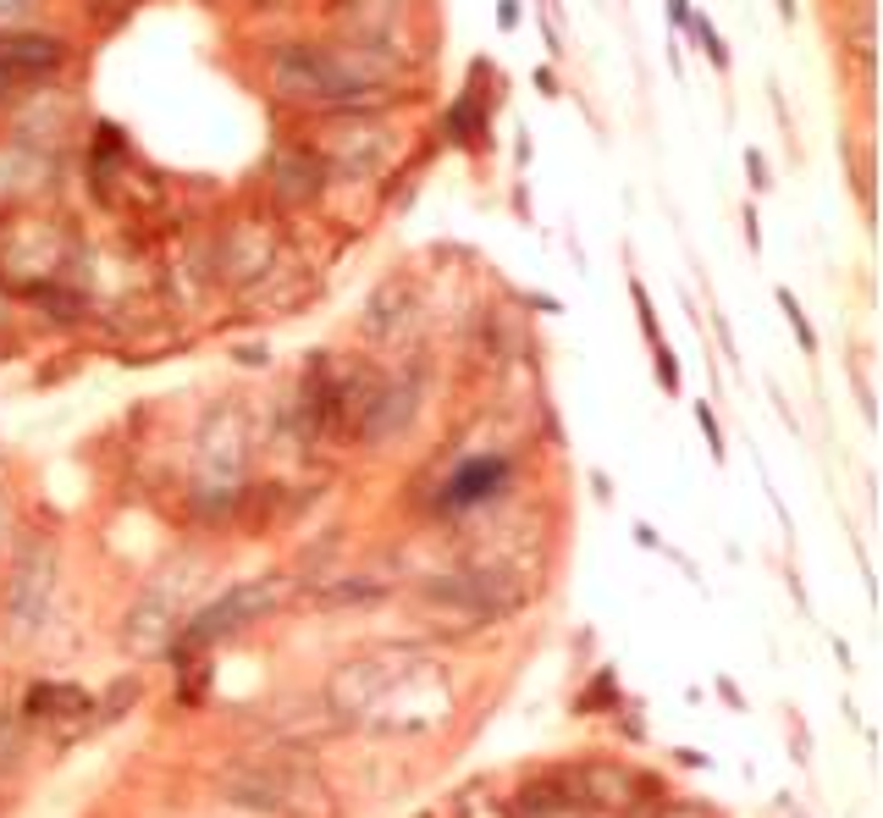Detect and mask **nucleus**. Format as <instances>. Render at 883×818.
I'll return each mask as SVG.
<instances>
[{"label":"nucleus","instance_id":"obj_1","mask_svg":"<svg viewBox=\"0 0 883 818\" xmlns=\"http://www.w3.org/2000/svg\"><path fill=\"white\" fill-rule=\"evenodd\" d=\"M83 238L67 216L33 205L0 221V294L28 299L44 283H78Z\"/></svg>","mask_w":883,"mask_h":818},{"label":"nucleus","instance_id":"obj_2","mask_svg":"<svg viewBox=\"0 0 883 818\" xmlns=\"http://www.w3.org/2000/svg\"><path fill=\"white\" fill-rule=\"evenodd\" d=\"M304 145L320 156V166L331 171V183H376L393 156H398V134H393V111H326V117H309V134Z\"/></svg>","mask_w":883,"mask_h":818},{"label":"nucleus","instance_id":"obj_3","mask_svg":"<svg viewBox=\"0 0 883 818\" xmlns=\"http://www.w3.org/2000/svg\"><path fill=\"white\" fill-rule=\"evenodd\" d=\"M244 492H249V437H244L238 415L216 410V415L199 426V443H194L188 503H194L199 514H227Z\"/></svg>","mask_w":883,"mask_h":818},{"label":"nucleus","instance_id":"obj_4","mask_svg":"<svg viewBox=\"0 0 883 818\" xmlns=\"http://www.w3.org/2000/svg\"><path fill=\"white\" fill-rule=\"evenodd\" d=\"M282 255H288L282 216H271V210L260 205V210H244V216H232V221L216 227V238H210V277H216V288L244 294V288H255Z\"/></svg>","mask_w":883,"mask_h":818},{"label":"nucleus","instance_id":"obj_5","mask_svg":"<svg viewBox=\"0 0 883 818\" xmlns=\"http://www.w3.org/2000/svg\"><path fill=\"white\" fill-rule=\"evenodd\" d=\"M277 603H282V581H277V575L238 581V587H227L216 603L182 614V625H177V637H171V653H205V648H216V642L249 631L255 620H266Z\"/></svg>","mask_w":883,"mask_h":818},{"label":"nucleus","instance_id":"obj_6","mask_svg":"<svg viewBox=\"0 0 883 818\" xmlns=\"http://www.w3.org/2000/svg\"><path fill=\"white\" fill-rule=\"evenodd\" d=\"M50 592H56V542L50 536H22L17 553H11V570H6V598H0L6 631L17 642L44 625Z\"/></svg>","mask_w":883,"mask_h":818},{"label":"nucleus","instance_id":"obj_7","mask_svg":"<svg viewBox=\"0 0 883 818\" xmlns=\"http://www.w3.org/2000/svg\"><path fill=\"white\" fill-rule=\"evenodd\" d=\"M266 183H260V205L271 210V216H304V210H315L326 194H331V171L320 166V156L304 145V139H288L266 171H260Z\"/></svg>","mask_w":883,"mask_h":818},{"label":"nucleus","instance_id":"obj_8","mask_svg":"<svg viewBox=\"0 0 883 818\" xmlns=\"http://www.w3.org/2000/svg\"><path fill=\"white\" fill-rule=\"evenodd\" d=\"M67 67H72V39H67V33L28 28V22L0 28V83H11V89H33V83L61 78Z\"/></svg>","mask_w":883,"mask_h":818},{"label":"nucleus","instance_id":"obj_9","mask_svg":"<svg viewBox=\"0 0 883 818\" xmlns=\"http://www.w3.org/2000/svg\"><path fill=\"white\" fill-rule=\"evenodd\" d=\"M503 89V72L480 56L475 67H469V78H464V89H458V100L442 111V145H453V150H486L492 145V117H497V95Z\"/></svg>","mask_w":883,"mask_h":818},{"label":"nucleus","instance_id":"obj_10","mask_svg":"<svg viewBox=\"0 0 883 818\" xmlns=\"http://www.w3.org/2000/svg\"><path fill=\"white\" fill-rule=\"evenodd\" d=\"M56 171H61V156H44V150L0 134V221L44 205L56 194Z\"/></svg>","mask_w":883,"mask_h":818},{"label":"nucleus","instance_id":"obj_11","mask_svg":"<svg viewBox=\"0 0 883 818\" xmlns=\"http://www.w3.org/2000/svg\"><path fill=\"white\" fill-rule=\"evenodd\" d=\"M309 780L294 769H266V763H244V769H227L221 775V797L232 808H249V814H277V818H298L304 814V797Z\"/></svg>","mask_w":883,"mask_h":818},{"label":"nucleus","instance_id":"obj_12","mask_svg":"<svg viewBox=\"0 0 883 818\" xmlns=\"http://www.w3.org/2000/svg\"><path fill=\"white\" fill-rule=\"evenodd\" d=\"M420 398H426V382H420L415 371H409V376H381V393H376V404H370V415H365L359 443L387 449L393 437H404V432L415 426V415H420Z\"/></svg>","mask_w":883,"mask_h":818},{"label":"nucleus","instance_id":"obj_13","mask_svg":"<svg viewBox=\"0 0 883 818\" xmlns=\"http://www.w3.org/2000/svg\"><path fill=\"white\" fill-rule=\"evenodd\" d=\"M514 482V460L508 454H469L453 465V476L442 482V509L464 514V509H480L492 497H503Z\"/></svg>","mask_w":883,"mask_h":818},{"label":"nucleus","instance_id":"obj_14","mask_svg":"<svg viewBox=\"0 0 883 818\" xmlns=\"http://www.w3.org/2000/svg\"><path fill=\"white\" fill-rule=\"evenodd\" d=\"M420 322V299H415V288H404L398 277L393 283H381L376 294H370V305L359 311V332L370 337V343H404V332Z\"/></svg>","mask_w":883,"mask_h":818},{"label":"nucleus","instance_id":"obj_15","mask_svg":"<svg viewBox=\"0 0 883 818\" xmlns=\"http://www.w3.org/2000/svg\"><path fill=\"white\" fill-rule=\"evenodd\" d=\"M100 702L83 691V686H72V680H39V686H28V697H22V713L28 719H78V713H95Z\"/></svg>","mask_w":883,"mask_h":818},{"label":"nucleus","instance_id":"obj_16","mask_svg":"<svg viewBox=\"0 0 883 818\" xmlns=\"http://www.w3.org/2000/svg\"><path fill=\"white\" fill-rule=\"evenodd\" d=\"M629 786H635V775L618 769V763H586L575 775L581 802H596V808H629Z\"/></svg>","mask_w":883,"mask_h":818},{"label":"nucleus","instance_id":"obj_17","mask_svg":"<svg viewBox=\"0 0 883 818\" xmlns=\"http://www.w3.org/2000/svg\"><path fill=\"white\" fill-rule=\"evenodd\" d=\"M309 598H315L320 609H354V603H381V598H387V581H381V575H337V581L315 587Z\"/></svg>","mask_w":883,"mask_h":818},{"label":"nucleus","instance_id":"obj_18","mask_svg":"<svg viewBox=\"0 0 883 818\" xmlns=\"http://www.w3.org/2000/svg\"><path fill=\"white\" fill-rule=\"evenodd\" d=\"M685 33H691V39L702 45V56H707V61H713L718 72H730V45H724V33H718V28H713L707 17H691V28H685Z\"/></svg>","mask_w":883,"mask_h":818},{"label":"nucleus","instance_id":"obj_19","mask_svg":"<svg viewBox=\"0 0 883 818\" xmlns=\"http://www.w3.org/2000/svg\"><path fill=\"white\" fill-rule=\"evenodd\" d=\"M778 311H784V322L795 332V343H801V354H817V332L806 322V311H801V299L790 294V288H778Z\"/></svg>","mask_w":883,"mask_h":818},{"label":"nucleus","instance_id":"obj_20","mask_svg":"<svg viewBox=\"0 0 883 818\" xmlns=\"http://www.w3.org/2000/svg\"><path fill=\"white\" fill-rule=\"evenodd\" d=\"M629 299H635V322H641V332H646V343H652V348H663L657 311H652V294H646V283H641V277H629Z\"/></svg>","mask_w":883,"mask_h":818},{"label":"nucleus","instance_id":"obj_21","mask_svg":"<svg viewBox=\"0 0 883 818\" xmlns=\"http://www.w3.org/2000/svg\"><path fill=\"white\" fill-rule=\"evenodd\" d=\"M696 426L707 432V449H713V460H724V432H718V415H713V404H696Z\"/></svg>","mask_w":883,"mask_h":818},{"label":"nucleus","instance_id":"obj_22","mask_svg":"<svg viewBox=\"0 0 883 818\" xmlns=\"http://www.w3.org/2000/svg\"><path fill=\"white\" fill-rule=\"evenodd\" d=\"M530 83H536V95H542V100H558V95H564V83H558V72H553V67H536V72H530Z\"/></svg>","mask_w":883,"mask_h":818},{"label":"nucleus","instance_id":"obj_23","mask_svg":"<svg viewBox=\"0 0 883 818\" xmlns=\"http://www.w3.org/2000/svg\"><path fill=\"white\" fill-rule=\"evenodd\" d=\"M745 177H751V188L762 194L773 177H767V161H762V150H745Z\"/></svg>","mask_w":883,"mask_h":818},{"label":"nucleus","instance_id":"obj_24","mask_svg":"<svg viewBox=\"0 0 883 818\" xmlns=\"http://www.w3.org/2000/svg\"><path fill=\"white\" fill-rule=\"evenodd\" d=\"M740 221H745V244H751V255H762V216H756V205H745V210H740Z\"/></svg>","mask_w":883,"mask_h":818},{"label":"nucleus","instance_id":"obj_25","mask_svg":"<svg viewBox=\"0 0 883 818\" xmlns=\"http://www.w3.org/2000/svg\"><path fill=\"white\" fill-rule=\"evenodd\" d=\"M497 28H503V33L519 28V0H497Z\"/></svg>","mask_w":883,"mask_h":818},{"label":"nucleus","instance_id":"obj_26","mask_svg":"<svg viewBox=\"0 0 883 818\" xmlns=\"http://www.w3.org/2000/svg\"><path fill=\"white\" fill-rule=\"evenodd\" d=\"M691 17H696V11H691V0H668V22H674L679 33L691 28Z\"/></svg>","mask_w":883,"mask_h":818},{"label":"nucleus","instance_id":"obj_27","mask_svg":"<svg viewBox=\"0 0 883 818\" xmlns=\"http://www.w3.org/2000/svg\"><path fill=\"white\" fill-rule=\"evenodd\" d=\"M525 305H530V311H542V316H558V311H564V305H558L553 294H530Z\"/></svg>","mask_w":883,"mask_h":818},{"label":"nucleus","instance_id":"obj_28","mask_svg":"<svg viewBox=\"0 0 883 818\" xmlns=\"http://www.w3.org/2000/svg\"><path fill=\"white\" fill-rule=\"evenodd\" d=\"M663 818H713L707 808H696V802H679V808H668Z\"/></svg>","mask_w":883,"mask_h":818},{"label":"nucleus","instance_id":"obj_29","mask_svg":"<svg viewBox=\"0 0 883 818\" xmlns=\"http://www.w3.org/2000/svg\"><path fill=\"white\" fill-rule=\"evenodd\" d=\"M778 11H784V22H795V0H778Z\"/></svg>","mask_w":883,"mask_h":818},{"label":"nucleus","instance_id":"obj_30","mask_svg":"<svg viewBox=\"0 0 883 818\" xmlns=\"http://www.w3.org/2000/svg\"><path fill=\"white\" fill-rule=\"evenodd\" d=\"M11 95H17V89H11V83H0V111H6V100H11Z\"/></svg>","mask_w":883,"mask_h":818}]
</instances>
